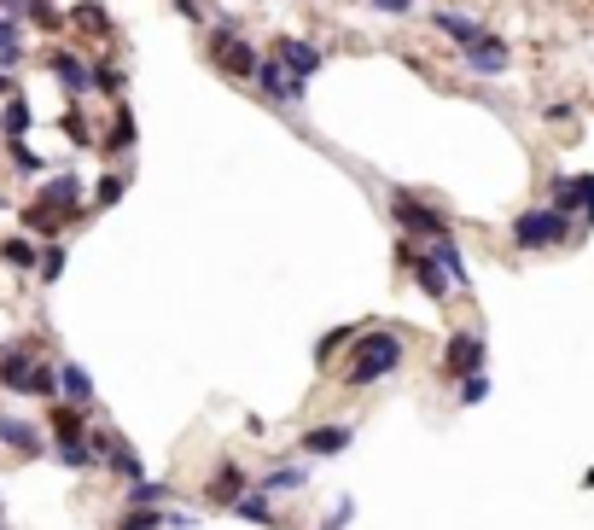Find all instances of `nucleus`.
I'll return each instance as SVG.
<instances>
[{
	"instance_id": "13",
	"label": "nucleus",
	"mask_w": 594,
	"mask_h": 530,
	"mask_svg": "<svg viewBox=\"0 0 594 530\" xmlns=\"http://www.w3.org/2000/svg\"><path fill=\"white\" fill-rule=\"evenodd\" d=\"M47 70L65 82L70 94H88V88H94V70H82V59H76L70 47H53V53H47Z\"/></svg>"
},
{
	"instance_id": "24",
	"label": "nucleus",
	"mask_w": 594,
	"mask_h": 530,
	"mask_svg": "<svg viewBox=\"0 0 594 530\" xmlns=\"http://www.w3.org/2000/svg\"><path fill=\"white\" fill-rule=\"evenodd\" d=\"M233 513H239V519H251V525H280V519H274V507H268V490H263V496H239V501H233Z\"/></svg>"
},
{
	"instance_id": "8",
	"label": "nucleus",
	"mask_w": 594,
	"mask_h": 530,
	"mask_svg": "<svg viewBox=\"0 0 594 530\" xmlns=\"http://www.w3.org/2000/svg\"><path fill=\"white\" fill-rule=\"evenodd\" d=\"M548 204H554L560 216H577V210H583V228H594V175H554Z\"/></svg>"
},
{
	"instance_id": "2",
	"label": "nucleus",
	"mask_w": 594,
	"mask_h": 530,
	"mask_svg": "<svg viewBox=\"0 0 594 530\" xmlns=\"http://www.w3.org/2000/svg\"><path fill=\"white\" fill-rule=\"evenodd\" d=\"M0 385L24 397H59V367L35 362L30 350H0Z\"/></svg>"
},
{
	"instance_id": "4",
	"label": "nucleus",
	"mask_w": 594,
	"mask_h": 530,
	"mask_svg": "<svg viewBox=\"0 0 594 530\" xmlns=\"http://www.w3.org/2000/svg\"><path fill=\"white\" fill-rule=\"evenodd\" d=\"M76 210H82V181H76V175H59V181H47V187H41V199L30 204V228L53 239L59 222L76 216Z\"/></svg>"
},
{
	"instance_id": "31",
	"label": "nucleus",
	"mask_w": 594,
	"mask_h": 530,
	"mask_svg": "<svg viewBox=\"0 0 594 530\" xmlns=\"http://www.w3.org/2000/svg\"><path fill=\"white\" fill-rule=\"evenodd\" d=\"M484 397H490V373L478 367V373H466V379H461V402H466V408H478Z\"/></svg>"
},
{
	"instance_id": "3",
	"label": "nucleus",
	"mask_w": 594,
	"mask_h": 530,
	"mask_svg": "<svg viewBox=\"0 0 594 530\" xmlns=\"http://www.w3.org/2000/svg\"><path fill=\"white\" fill-rule=\"evenodd\" d=\"M565 239H571V216H560L554 204H536V210L513 216V245L519 251H554Z\"/></svg>"
},
{
	"instance_id": "16",
	"label": "nucleus",
	"mask_w": 594,
	"mask_h": 530,
	"mask_svg": "<svg viewBox=\"0 0 594 530\" xmlns=\"http://www.w3.org/2000/svg\"><path fill=\"white\" fill-rule=\"evenodd\" d=\"M431 257L449 268V280L455 286H472V274H466V257H461V245H455V233H443V239H431Z\"/></svg>"
},
{
	"instance_id": "25",
	"label": "nucleus",
	"mask_w": 594,
	"mask_h": 530,
	"mask_svg": "<svg viewBox=\"0 0 594 530\" xmlns=\"http://www.w3.org/2000/svg\"><path fill=\"white\" fill-rule=\"evenodd\" d=\"M123 193H129V175L117 169V175H105L94 187V210H111V204H123Z\"/></svg>"
},
{
	"instance_id": "5",
	"label": "nucleus",
	"mask_w": 594,
	"mask_h": 530,
	"mask_svg": "<svg viewBox=\"0 0 594 530\" xmlns=\"http://www.w3.org/2000/svg\"><path fill=\"white\" fill-rule=\"evenodd\" d=\"M391 216H396V228L408 233V239H414V233H420V239H443V233H449V222H443V216H437V210H431L426 199H414V193H391Z\"/></svg>"
},
{
	"instance_id": "20",
	"label": "nucleus",
	"mask_w": 594,
	"mask_h": 530,
	"mask_svg": "<svg viewBox=\"0 0 594 530\" xmlns=\"http://www.w3.org/2000/svg\"><path fill=\"white\" fill-rule=\"evenodd\" d=\"M303 449L309 455H338V449H350V426H315L303 437Z\"/></svg>"
},
{
	"instance_id": "15",
	"label": "nucleus",
	"mask_w": 594,
	"mask_h": 530,
	"mask_svg": "<svg viewBox=\"0 0 594 530\" xmlns=\"http://www.w3.org/2000/svg\"><path fill=\"white\" fill-rule=\"evenodd\" d=\"M431 24L449 35L455 47H472V41H484V35H490L484 24H478V18H466V12H431Z\"/></svg>"
},
{
	"instance_id": "29",
	"label": "nucleus",
	"mask_w": 594,
	"mask_h": 530,
	"mask_svg": "<svg viewBox=\"0 0 594 530\" xmlns=\"http://www.w3.org/2000/svg\"><path fill=\"white\" fill-rule=\"evenodd\" d=\"M76 24H82V30L111 35V18H105V6H99V0H82V6H76Z\"/></svg>"
},
{
	"instance_id": "18",
	"label": "nucleus",
	"mask_w": 594,
	"mask_h": 530,
	"mask_svg": "<svg viewBox=\"0 0 594 530\" xmlns=\"http://www.w3.org/2000/svg\"><path fill=\"white\" fill-rule=\"evenodd\" d=\"M245 484H251V478H245L239 466H216V478H210V501H222V507H233V501L245 496Z\"/></svg>"
},
{
	"instance_id": "38",
	"label": "nucleus",
	"mask_w": 594,
	"mask_h": 530,
	"mask_svg": "<svg viewBox=\"0 0 594 530\" xmlns=\"http://www.w3.org/2000/svg\"><path fill=\"white\" fill-rule=\"evenodd\" d=\"M373 12H385V18H402V12H414V0H367Z\"/></svg>"
},
{
	"instance_id": "27",
	"label": "nucleus",
	"mask_w": 594,
	"mask_h": 530,
	"mask_svg": "<svg viewBox=\"0 0 594 530\" xmlns=\"http://www.w3.org/2000/svg\"><path fill=\"white\" fill-rule=\"evenodd\" d=\"M158 525H164V513H158V507H129V513L117 519V530H158Z\"/></svg>"
},
{
	"instance_id": "26",
	"label": "nucleus",
	"mask_w": 594,
	"mask_h": 530,
	"mask_svg": "<svg viewBox=\"0 0 594 530\" xmlns=\"http://www.w3.org/2000/svg\"><path fill=\"white\" fill-rule=\"evenodd\" d=\"M134 146V117L129 111H117V123H111V134H105V152H129Z\"/></svg>"
},
{
	"instance_id": "22",
	"label": "nucleus",
	"mask_w": 594,
	"mask_h": 530,
	"mask_svg": "<svg viewBox=\"0 0 594 530\" xmlns=\"http://www.w3.org/2000/svg\"><path fill=\"white\" fill-rule=\"evenodd\" d=\"M82 414H76V402L70 408H53V443H82Z\"/></svg>"
},
{
	"instance_id": "32",
	"label": "nucleus",
	"mask_w": 594,
	"mask_h": 530,
	"mask_svg": "<svg viewBox=\"0 0 594 530\" xmlns=\"http://www.w3.org/2000/svg\"><path fill=\"white\" fill-rule=\"evenodd\" d=\"M24 59V47H18V24L12 18H0V65H18Z\"/></svg>"
},
{
	"instance_id": "19",
	"label": "nucleus",
	"mask_w": 594,
	"mask_h": 530,
	"mask_svg": "<svg viewBox=\"0 0 594 530\" xmlns=\"http://www.w3.org/2000/svg\"><path fill=\"white\" fill-rule=\"evenodd\" d=\"M303 484H309V466H297V461L268 466V478H263V490H268V496H280V490H303Z\"/></svg>"
},
{
	"instance_id": "9",
	"label": "nucleus",
	"mask_w": 594,
	"mask_h": 530,
	"mask_svg": "<svg viewBox=\"0 0 594 530\" xmlns=\"http://www.w3.org/2000/svg\"><path fill=\"white\" fill-rule=\"evenodd\" d=\"M268 59H280V65L292 70L297 82H309V76H315V70L327 65V53H321V47H315V41H297V35H280V41H274V47H268Z\"/></svg>"
},
{
	"instance_id": "17",
	"label": "nucleus",
	"mask_w": 594,
	"mask_h": 530,
	"mask_svg": "<svg viewBox=\"0 0 594 530\" xmlns=\"http://www.w3.org/2000/svg\"><path fill=\"white\" fill-rule=\"evenodd\" d=\"M59 391H65L76 408H88V402H94V379H88V367L65 362V367H59Z\"/></svg>"
},
{
	"instance_id": "14",
	"label": "nucleus",
	"mask_w": 594,
	"mask_h": 530,
	"mask_svg": "<svg viewBox=\"0 0 594 530\" xmlns=\"http://www.w3.org/2000/svg\"><path fill=\"white\" fill-rule=\"evenodd\" d=\"M0 443L6 449H18V455H41L47 443H41V431L30 420H18V414H0Z\"/></svg>"
},
{
	"instance_id": "39",
	"label": "nucleus",
	"mask_w": 594,
	"mask_h": 530,
	"mask_svg": "<svg viewBox=\"0 0 594 530\" xmlns=\"http://www.w3.org/2000/svg\"><path fill=\"white\" fill-rule=\"evenodd\" d=\"M175 12H181L187 24H204V0H175Z\"/></svg>"
},
{
	"instance_id": "41",
	"label": "nucleus",
	"mask_w": 594,
	"mask_h": 530,
	"mask_svg": "<svg viewBox=\"0 0 594 530\" xmlns=\"http://www.w3.org/2000/svg\"><path fill=\"white\" fill-rule=\"evenodd\" d=\"M0 94H12V82H6V76H0Z\"/></svg>"
},
{
	"instance_id": "7",
	"label": "nucleus",
	"mask_w": 594,
	"mask_h": 530,
	"mask_svg": "<svg viewBox=\"0 0 594 530\" xmlns=\"http://www.w3.org/2000/svg\"><path fill=\"white\" fill-rule=\"evenodd\" d=\"M210 53H216V65L228 70V76H257V65H263V59H257V47H251L245 35L233 30L228 18L216 24V41H210Z\"/></svg>"
},
{
	"instance_id": "6",
	"label": "nucleus",
	"mask_w": 594,
	"mask_h": 530,
	"mask_svg": "<svg viewBox=\"0 0 594 530\" xmlns=\"http://www.w3.org/2000/svg\"><path fill=\"white\" fill-rule=\"evenodd\" d=\"M396 257L408 263V274H414V286H420L426 298H437V303H443L449 292H455V280H449V268L437 263L431 251H414V239H402V245H396Z\"/></svg>"
},
{
	"instance_id": "11",
	"label": "nucleus",
	"mask_w": 594,
	"mask_h": 530,
	"mask_svg": "<svg viewBox=\"0 0 594 530\" xmlns=\"http://www.w3.org/2000/svg\"><path fill=\"white\" fill-rule=\"evenodd\" d=\"M461 59H466V70H478V76H507V70H513V53H507L501 35H484V41L461 47Z\"/></svg>"
},
{
	"instance_id": "21",
	"label": "nucleus",
	"mask_w": 594,
	"mask_h": 530,
	"mask_svg": "<svg viewBox=\"0 0 594 530\" xmlns=\"http://www.w3.org/2000/svg\"><path fill=\"white\" fill-rule=\"evenodd\" d=\"M105 461H111V472H117V478H129V484L146 472V466H140V455H134L123 437H105Z\"/></svg>"
},
{
	"instance_id": "28",
	"label": "nucleus",
	"mask_w": 594,
	"mask_h": 530,
	"mask_svg": "<svg viewBox=\"0 0 594 530\" xmlns=\"http://www.w3.org/2000/svg\"><path fill=\"white\" fill-rule=\"evenodd\" d=\"M35 274H41V280H47V286H53V280H59V274H65V245H47V251H41V257H35Z\"/></svg>"
},
{
	"instance_id": "33",
	"label": "nucleus",
	"mask_w": 594,
	"mask_h": 530,
	"mask_svg": "<svg viewBox=\"0 0 594 530\" xmlns=\"http://www.w3.org/2000/svg\"><path fill=\"white\" fill-rule=\"evenodd\" d=\"M158 501H164V484H146V478L129 484V507H158Z\"/></svg>"
},
{
	"instance_id": "40",
	"label": "nucleus",
	"mask_w": 594,
	"mask_h": 530,
	"mask_svg": "<svg viewBox=\"0 0 594 530\" xmlns=\"http://www.w3.org/2000/svg\"><path fill=\"white\" fill-rule=\"evenodd\" d=\"M164 525H169V530H193L198 519H193V513H164Z\"/></svg>"
},
{
	"instance_id": "30",
	"label": "nucleus",
	"mask_w": 594,
	"mask_h": 530,
	"mask_svg": "<svg viewBox=\"0 0 594 530\" xmlns=\"http://www.w3.org/2000/svg\"><path fill=\"white\" fill-rule=\"evenodd\" d=\"M0 257H6L12 268H35V257H41V251H35L30 239H6V245H0Z\"/></svg>"
},
{
	"instance_id": "36",
	"label": "nucleus",
	"mask_w": 594,
	"mask_h": 530,
	"mask_svg": "<svg viewBox=\"0 0 594 530\" xmlns=\"http://www.w3.org/2000/svg\"><path fill=\"white\" fill-rule=\"evenodd\" d=\"M24 18H35V24H59L53 0H24Z\"/></svg>"
},
{
	"instance_id": "37",
	"label": "nucleus",
	"mask_w": 594,
	"mask_h": 530,
	"mask_svg": "<svg viewBox=\"0 0 594 530\" xmlns=\"http://www.w3.org/2000/svg\"><path fill=\"white\" fill-rule=\"evenodd\" d=\"M350 513H356V501L344 496L338 507H332V519H321V525H327V530H344V525H350Z\"/></svg>"
},
{
	"instance_id": "23",
	"label": "nucleus",
	"mask_w": 594,
	"mask_h": 530,
	"mask_svg": "<svg viewBox=\"0 0 594 530\" xmlns=\"http://www.w3.org/2000/svg\"><path fill=\"white\" fill-rule=\"evenodd\" d=\"M0 129H6V140H24V129H30V105L18 100V94H6V111H0Z\"/></svg>"
},
{
	"instance_id": "34",
	"label": "nucleus",
	"mask_w": 594,
	"mask_h": 530,
	"mask_svg": "<svg viewBox=\"0 0 594 530\" xmlns=\"http://www.w3.org/2000/svg\"><path fill=\"white\" fill-rule=\"evenodd\" d=\"M344 338H350V327H332L327 338L315 344V362H327V356H338V350H344Z\"/></svg>"
},
{
	"instance_id": "12",
	"label": "nucleus",
	"mask_w": 594,
	"mask_h": 530,
	"mask_svg": "<svg viewBox=\"0 0 594 530\" xmlns=\"http://www.w3.org/2000/svg\"><path fill=\"white\" fill-rule=\"evenodd\" d=\"M478 367H484V332L478 327L449 332V379H466V373H478Z\"/></svg>"
},
{
	"instance_id": "1",
	"label": "nucleus",
	"mask_w": 594,
	"mask_h": 530,
	"mask_svg": "<svg viewBox=\"0 0 594 530\" xmlns=\"http://www.w3.org/2000/svg\"><path fill=\"white\" fill-rule=\"evenodd\" d=\"M402 367V338L385 327H373L362 338V350H356V362H350V379L344 385H379L385 373H396Z\"/></svg>"
},
{
	"instance_id": "10",
	"label": "nucleus",
	"mask_w": 594,
	"mask_h": 530,
	"mask_svg": "<svg viewBox=\"0 0 594 530\" xmlns=\"http://www.w3.org/2000/svg\"><path fill=\"white\" fill-rule=\"evenodd\" d=\"M257 88H263L268 105H297L303 100V82H297L280 59H263V65H257Z\"/></svg>"
},
{
	"instance_id": "35",
	"label": "nucleus",
	"mask_w": 594,
	"mask_h": 530,
	"mask_svg": "<svg viewBox=\"0 0 594 530\" xmlns=\"http://www.w3.org/2000/svg\"><path fill=\"white\" fill-rule=\"evenodd\" d=\"M6 152H12V164L24 169V175H35V169H41V158H35V152L24 146V140H6Z\"/></svg>"
}]
</instances>
